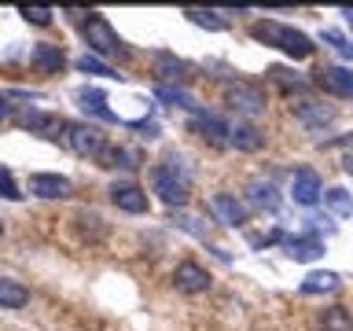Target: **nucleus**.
<instances>
[{
  "mask_svg": "<svg viewBox=\"0 0 353 331\" xmlns=\"http://www.w3.org/2000/svg\"><path fill=\"white\" fill-rule=\"evenodd\" d=\"M19 15L33 22V26H52V8H41V4H22Z\"/></svg>",
  "mask_w": 353,
  "mask_h": 331,
  "instance_id": "obj_31",
  "label": "nucleus"
},
{
  "mask_svg": "<svg viewBox=\"0 0 353 331\" xmlns=\"http://www.w3.org/2000/svg\"><path fill=\"white\" fill-rule=\"evenodd\" d=\"M11 118V103H8V92L0 96V126H4V121Z\"/></svg>",
  "mask_w": 353,
  "mask_h": 331,
  "instance_id": "obj_36",
  "label": "nucleus"
},
{
  "mask_svg": "<svg viewBox=\"0 0 353 331\" xmlns=\"http://www.w3.org/2000/svg\"><path fill=\"white\" fill-rule=\"evenodd\" d=\"M30 195L37 199H66L74 195V184L59 173H30Z\"/></svg>",
  "mask_w": 353,
  "mask_h": 331,
  "instance_id": "obj_11",
  "label": "nucleus"
},
{
  "mask_svg": "<svg viewBox=\"0 0 353 331\" xmlns=\"http://www.w3.org/2000/svg\"><path fill=\"white\" fill-rule=\"evenodd\" d=\"M74 228H77V236H81L85 243H103L107 239V225H103V217H99L96 210H77Z\"/></svg>",
  "mask_w": 353,
  "mask_h": 331,
  "instance_id": "obj_19",
  "label": "nucleus"
},
{
  "mask_svg": "<svg viewBox=\"0 0 353 331\" xmlns=\"http://www.w3.org/2000/svg\"><path fill=\"white\" fill-rule=\"evenodd\" d=\"M103 170H137L140 166V151L132 148H121V143H110V148H103V154L96 159Z\"/></svg>",
  "mask_w": 353,
  "mask_h": 331,
  "instance_id": "obj_20",
  "label": "nucleus"
},
{
  "mask_svg": "<svg viewBox=\"0 0 353 331\" xmlns=\"http://www.w3.org/2000/svg\"><path fill=\"white\" fill-rule=\"evenodd\" d=\"M66 148H70L77 159H99L107 148V137H103V129L92 126V121H70L66 126Z\"/></svg>",
  "mask_w": 353,
  "mask_h": 331,
  "instance_id": "obj_4",
  "label": "nucleus"
},
{
  "mask_svg": "<svg viewBox=\"0 0 353 331\" xmlns=\"http://www.w3.org/2000/svg\"><path fill=\"white\" fill-rule=\"evenodd\" d=\"M30 63L37 66L41 74H63V66H66V52H63V44H48V41H41V44H33Z\"/></svg>",
  "mask_w": 353,
  "mask_h": 331,
  "instance_id": "obj_15",
  "label": "nucleus"
},
{
  "mask_svg": "<svg viewBox=\"0 0 353 331\" xmlns=\"http://www.w3.org/2000/svg\"><path fill=\"white\" fill-rule=\"evenodd\" d=\"M320 331H353V317L346 313V305H331L320 313Z\"/></svg>",
  "mask_w": 353,
  "mask_h": 331,
  "instance_id": "obj_25",
  "label": "nucleus"
},
{
  "mask_svg": "<svg viewBox=\"0 0 353 331\" xmlns=\"http://www.w3.org/2000/svg\"><path fill=\"white\" fill-rule=\"evenodd\" d=\"M125 126L137 129L143 140H154V137H159V121H148V118H143V121H125Z\"/></svg>",
  "mask_w": 353,
  "mask_h": 331,
  "instance_id": "obj_34",
  "label": "nucleus"
},
{
  "mask_svg": "<svg viewBox=\"0 0 353 331\" xmlns=\"http://www.w3.org/2000/svg\"><path fill=\"white\" fill-rule=\"evenodd\" d=\"M159 92V99H165V103H173V107H188V110H195V99L184 92V88H173V85H159L154 88Z\"/></svg>",
  "mask_w": 353,
  "mask_h": 331,
  "instance_id": "obj_30",
  "label": "nucleus"
},
{
  "mask_svg": "<svg viewBox=\"0 0 353 331\" xmlns=\"http://www.w3.org/2000/svg\"><path fill=\"white\" fill-rule=\"evenodd\" d=\"M15 121L22 129H30V132H41V137H59V129H66V121L59 114H48V110H37V107L22 110Z\"/></svg>",
  "mask_w": 353,
  "mask_h": 331,
  "instance_id": "obj_13",
  "label": "nucleus"
},
{
  "mask_svg": "<svg viewBox=\"0 0 353 331\" xmlns=\"http://www.w3.org/2000/svg\"><path fill=\"white\" fill-rule=\"evenodd\" d=\"M324 210H331L335 217H350L353 214V199L346 188H327L324 192Z\"/></svg>",
  "mask_w": 353,
  "mask_h": 331,
  "instance_id": "obj_26",
  "label": "nucleus"
},
{
  "mask_svg": "<svg viewBox=\"0 0 353 331\" xmlns=\"http://www.w3.org/2000/svg\"><path fill=\"white\" fill-rule=\"evenodd\" d=\"M342 15H346V22H350V26H353V8H346V11H342Z\"/></svg>",
  "mask_w": 353,
  "mask_h": 331,
  "instance_id": "obj_37",
  "label": "nucleus"
},
{
  "mask_svg": "<svg viewBox=\"0 0 353 331\" xmlns=\"http://www.w3.org/2000/svg\"><path fill=\"white\" fill-rule=\"evenodd\" d=\"M74 70L92 74V77H118V81H121V74H118V70H110V66L99 59V55H77V59H74Z\"/></svg>",
  "mask_w": 353,
  "mask_h": 331,
  "instance_id": "obj_28",
  "label": "nucleus"
},
{
  "mask_svg": "<svg viewBox=\"0 0 353 331\" xmlns=\"http://www.w3.org/2000/svg\"><path fill=\"white\" fill-rule=\"evenodd\" d=\"M313 85H320L324 92L339 96V99H353V70L350 66H320Z\"/></svg>",
  "mask_w": 353,
  "mask_h": 331,
  "instance_id": "obj_7",
  "label": "nucleus"
},
{
  "mask_svg": "<svg viewBox=\"0 0 353 331\" xmlns=\"http://www.w3.org/2000/svg\"><path fill=\"white\" fill-rule=\"evenodd\" d=\"M81 33H85V44L92 48V55H99V59H114V55H129L125 41L118 37L114 30H110V22L99 15V11H92L85 22H81Z\"/></svg>",
  "mask_w": 353,
  "mask_h": 331,
  "instance_id": "obj_3",
  "label": "nucleus"
},
{
  "mask_svg": "<svg viewBox=\"0 0 353 331\" xmlns=\"http://www.w3.org/2000/svg\"><path fill=\"white\" fill-rule=\"evenodd\" d=\"M261 140H265V137L250 126V121H239V126H232V132H228V143H232L236 151H258Z\"/></svg>",
  "mask_w": 353,
  "mask_h": 331,
  "instance_id": "obj_23",
  "label": "nucleus"
},
{
  "mask_svg": "<svg viewBox=\"0 0 353 331\" xmlns=\"http://www.w3.org/2000/svg\"><path fill=\"white\" fill-rule=\"evenodd\" d=\"M291 199L298 206H316L320 199H324V184H320L316 170H309V166L294 170V177H291Z\"/></svg>",
  "mask_w": 353,
  "mask_h": 331,
  "instance_id": "obj_6",
  "label": "nucleus"
},
{
  "mask_svg": "<svg viewBox=\"0 0 353 331\" xmlns=\"http://www.w3.org/2000/svg\"><path fill=\"white\" fill-rule=\"evenodd\" d=\"M346 173L353 177V154H350V159H346Z\"/></svg>",
  "mask_w": 353,
  "mask_h": 331,
  "instance_id": "obj_38",
  "label": "nucleus"
},
{
  "mask_svg": "<svg viewBox=\"0 0 353 331\" xmlns=\"http://www.w3.org/2000/svg\"><path fill=\"white\" fill-rule=\"evenodd\" d=\"M110 203H114L118 210H125V214H148V192H143L140 184L132 181H118L107 188Z\"/></svg>",
  "mask_w": 353,
  "mask_h": 331,
  "instance_id": "obj_8",
  "label": "nucleus"
},
{
  "mask_svg": "<svg viewBox=\"0 0 353 331\" xmlns=\"http://www.w3.org/2000/svg\"><path fill=\"white\" fill-rule=\"evenodd\" d=\"M298 291H302V294H331V291H339V272H331V269L309 272L305 280L298 283Z\"/></svg>",
  "mask_w": 353,
  "mask_h": 331,
  "instance_id": "obj_22",
  "label": "nucleus"
},
{
  "mask_svg": "<svg viewBox=\"0 0 353 331\" xmlns=\"http://www.w3.org/2000/svg\"><path fill=\"white\" fill-rule=\"evenodd\" d=\"M206 210L221 221V225H243V221H247V210H243V203H239L236 195H225V192H221V195H210V199H206Z\"/></svg>",
  "mask_w": 353,
  "mask_h": 331,
  "instance_id": "obj_14",
  "label": "nucleus"
},
{
  "mask_svg": "<svg viewBox=\"0 0 353 331\" xmlns=\"http://www.w3.org/2000/svg\"><path fill=\"white\" fill-rule=\"evenodd\" d=\"M269 77H272L280 88H287V92H291V88H298V92H309V88H313V81L298 77L294 70H287V66H269Z\"/></svg>",
  "mask_w": 353,
  "mask_h": 331,
  "instance_id": "obj_27",
  "label": "nucleus"
},
{
  "mask_svg": "<svg viewBox=\"0 0 353 331\" xmlns=\"http://www.w3.org/2000/svg\"><path fill=\"white\" fill-rule=\"evenodd\" d=\"M225 103L243 118H261L265 114V92L250 81H228L225 85Z\"/></svg>",
  "mask_w": 353,
  "mask_h": 331,
  "instance_id": "obj_5",
  "label": "nucleus"
},
{
  "mask_svg": "<svg viewBox=\"0 0 353 331\" xmlns=\"http://www.w3.org/2000/svg\"><path fill=\"white\" fill-rule=\"evenodd\" d=\"M0 199H11V203L22 199V192H19V184H15V177H11L8 166H0Z\"/></svg>",
  "mask_w": 353,
  "mask_h": 331,
  "instance_id": "obj_32",
  "label": "nucleus"
},
{
  "mask_svg": "<svg viewBox=\"0 0 353 331\" xmlns=\"http://www.w3.org/2000/svg\"><path fill=\"white\" fill-rule=\"evenodd\" d=\"M250 37L269 44V48H280L283 55H291V59H309V55L316 52V44L305 37L302 30L294 26H283V22H272V19H258L250 26Z\"/></svg>",
  "mask_w": 353,
  "mask_h": 331,
  "instance_id": "obj_2",
  "label": "nucleus"
},
{
  "mask_svg": "<svg viewBox=\"0 0 353 331\" xmlns=\"http://www.w3.org/2000/svg\"><path fill=\"white\" fill-rule=\"evenodd\" d=\"M283 247H287V258H294V261H316L324 254V239L316 232H305V236H287Z\"/></svg>",
  "mask_w": 353,
  "mask_h": 331,
  "instance_id": "obj_16",
  "label": "nucleus"
},
{
  "mask_svg": "<svg viewBox=\"0 0 353 331\" xmlns=\"http://www.w3.org/2000/svg\"><path fill=\"white\" fill-rule=\"evenodd\" d=\"M291 114L298 121H305L309 129H320V126H327L331 118H335V110L324 107V103H313V99H294L291 103Z\"/></svg>",
  "mask_w": 353,
  "mask_h": 331,
  "instance_id": "obj_17",
  "label": "nucleus"
},
{
  "mask_svg": "<svg viewBox=\"0 0 353 331\" xmlns=\"http://www.w3.org/2000/svg\"><path fill=\"white\" fill-rule=\"evenodd\" d=\"M173 221H176V228L192 232L195 239H206V225H199V217H188V214H173Z\"/></svg>",
  "mask_w": 353,
  "mask_h": 331,
  "instance_id": "obj_33",
  "label": "nucleus"
},
{
  "mask_svg": "<svg viewBox=\"0 0 353 331\" xmlns=\"http://www.w3.org/2000/svg\"><path fill=\"white\" fill-rule=\"evenodd\" d=\"M74 99H77V107H81L85 114H92V118H99V121H110V126H114V121H118V126H125V121H121L114 110L107 107V96L99 92V88H92V85H88V88H77Z\"/></svg>",
  "mask_w": 353,
  "mask_h": 331,
  "instance_id": "obj_10",
  "label": "nucleus"
},
{
  "mask_svg": "<svg viewBox=\"0 0 353 331\" xmlns=\"http://www.w3.org/2000/svg\"><path fill=\"white\" fill-rule=\"evenodd\" d=\"M192 132H199V137H206L210 143H228V132L232 126L221 114H214V110H195L192 118Z\"/></svg>",
  "mask_w": 353,
  "mask_h": 331,
  "instance_id": "obj_12",
  "label": "nucleus"
},
{
  "mask_svg": "<svg viewBox=\"0 0 353 331\" xmlns=\"http://www.w3.org/2000/svg\"><path fill=\"white\" fill-rule=\"evenodd\" d=\"M30 302V291L11 276H0V309H22Z\"/></svg>",
  "mask_w": 353,
  "mask_h": 331,
  "instance_id": "obj_24",
  "label": "nucleus"
},
{
  "mask_svg": "<svg viewBox=\"0 0 353 331\" xmlns=\"http://www.w3.org/2000/svg\"><path fill=\"white\" fill-rule=\"evenodd\" d=\"M188 184H192V170L184 166L181 154H165L151 170V188L170 210H181L188 203Z\"/></svg>",
  "mask_w": 353,
  "mask_h": 331,
  "instance_id": "obj_1",
  "label": "nucleus"
},
{
  "mask_svg": "<svg viewBox=\"0 0 353 331\" xmlns=\"http://www.w3.org/2000/svg\"><path fill=\"white\" fill-rule=\"evenodd\" d=\"M154 74H159V85L188 81V77H192V66H188L184 59H176V55H170V52H159L154 55Z\"/></svg>",
  "mask_w": 353,
  "mask_h": 331,
  "instance_id": "obj_18",
  "label": "nucleus"
},
{
  "mask_svg": "<svg viewBox=\"0 0 353 331\" xmlns=\"http://www.w3.org/2000/svg\"><path fill=\"white\" fill-rule=\"evenodd\" d=\"M247 203L258 206V210H269V214H276L280 199H276V188H272L269 181H250V184H247Z\"/></svg>",
  "mask_w": 353,
  "mask_h": 331,
  "instance_id": "obj_21",
  "label": "nucleus"
},
{
  "mask_svg": "<svg viewBox=\"0 0 353 331\" xmlns=\"http://www.w3.org/2000/svg\"><path fill=\"white\" fill-rule=\"evenodd\" d=\"M324 41H327V44H335V48L346 55V59H353V44H350V41H342L335 30H324Z\"/></svg>",
  "mask_w": 353,
  "mask_h": 331,
  "instance_id": "obj_35",
  "label": "nucleus"
},
{
  "mask_svg": "<svg viewBox=\"0 0 353 331\" xmlns=\"http://www.w3.org/2000/svg\"><path fill=\"white\" fill-rule=\"evenodd\" d=\"M173 287L181 294H203V291H210V272L199 261H181L173 269Z\"/></svg>",
  "mask_w": 353,
  "mask_h": 331,
  "instance_id": "obj_9",
  "label": "nucleus"
},
{
  "mask_svg": "<svg viewBox=\"0 0 353 331\" xmlns=\"http://www.w3.org/2000/svg\"><path fill=\"white\" fill-rule=\"evenodd\" d=\"M188 22H195V26H206V30H225L228 22L217 19V11H203V8H184Z\"/></svg>",
  "mask_w": 353,
  "mask_h": 331,
  "instance_id": "obj_29",
  "label": "nucleus"
}]
</instances>
